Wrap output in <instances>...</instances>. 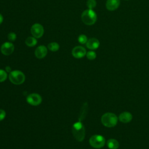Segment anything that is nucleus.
<instances>
[{
	"instance_id": "1",
	"label": "nucleus",
	"mask_w": 149,
	"mask_h": 149,
	"mask_svg": "<svg viewBox=\"0 0 149 149\" xmlns=\"http://www.w3.org/2000/svg\"><path fill=\"white\" fill-rule=\"evenodd\" d=\"M72 131L74 139L77 141L81 142L84 139L86 130L81 122L77 121L75 122L72 126Z\"/></svg>"
},
{
	"instance_id": "2",
	"label": "nucleus",
	"mask_w": 149,
	"mask_h": 149,
	"mask_svg": "<svg viewBox=\"0 0 149 149\" xmlns=\"http://www.w3.org/2000/svg\"><path fill=\"white\" fill-rule=\"evenodd\" d=\"M118 118L117 116L111 112H107L103 114L101 118L102 124L107 127H114L118 122Z\"/></svg>"
},
{
	"instance_id": "3",
	"label": "nucleus",
	"mask_w": 149,
	"mask_h": 149,
	"mask_svg": "<svg viewBox=\"0 0 149 149\" xmlns=\"http://www.w3.org/2000/svg\"><path fill=\"white\" fill-rule=\"evenodd\" d=\"M82 22L86 25H93L97 21V15L93 9H86L81 16Z\"/></svg>"
},
{
	"instance_id": "4",
	"label": "nucleus",
	"mask_w": 149,
	"mask_h": 149,
	"mask_svg": "<svg viewBox=\"0 0 149 149\" xmlns=\"http://www.w3.org/2000/svg\"><path fill=\"white\" fill-rule=\"evenodd\" d=\"M9 79L10 82L13 84L19 85L24 83L26 79V76L22 71L15 70L11 71L9 73Z\"/></svg>"
},
{
	"instance_id": "5",
	"label": "nucleus",
	"mask_w": 149,
	"mask_h": 149,
	"mask_svg": "<svg viewBox=\"0 0 149 149\" xmlns=\"http://www.w3.org/2000/svg\"><path fill=\"white\" fill-rule=\"evenodd\" d=\"M89 143L90 145L94 148H101L104 146L105 139L101 135L95 134L90 138Z\"/></svg>"
},
{
	"instance_id": "6",
	"label": "nucleus",
	"mask_w": 149,
	"mask_h": 149,
	"mask_svg": "<svg viewBox=\"0 0 149 149\" xmlns=\"http://www.w3.org/2000/svg\"><path fill=\"white\" fill-rule=\"evenodd\" d=\"M26 101L31 105L37 106L41 103L42 98L41 95L37 93H31L27 95Z\"/></svg>"
},
{
	"instance_id": "7",
	"label": "nucleus",
	"mask_w": 149,
	"mask_h": 149,
	"mask_svg": "<svg viewBox=\"0 0 149 149\" xmlns=\"http://www.w3.org/2000/svg\"><path fill=\"white\" fill-rule=\"evenodd\" d=\"M31 33L33 36L36 38L41 37L44 34L43 26L39 23L34 24L31 27Z\"/></svg>"
},
{
	"instance_id": "8",
	"label": "nucleus",
	"mask_w": 149,
	"mask_h": 149,
	"mask_svg": "<svg viewBox=\"0 0 149 149\" xmlns=\"http://www.w3.org/2000/svg\"><path fill=\"white\" fill-rule=\"evenodd\" d=\"M14 49V45L10 42H5L1 47V53L4 55H9L12 54Z\"/></svg>"
},
{
	"instance_id": "9",
	"label": "nucleus",
	"mask_w": 149,
	"mask_h": 149,
	"mask_svg": "<svg viewBox=\"0 0 149 149\" xmlns=\"http://www.w3.org/2000/svg\"><path fill=\"white\" fill-rule=\"evenodd\" d=\"M86 49L81 46H76L74 47L72 51V55L77 59L81 58L86 55Z\"/></svg>"
},
{
	"instance_id": "10",
	"label": "nucleus",
	"mask_w": 149,
	"mask_h": 149,
	"mask_svg": "<svg viewBox=\"0 0 149 149\" xmlns=\"http://www.w3.org/2000/svg\"><path fill=\"white\" fill-rule=\"evenodd\" d=\"M47 48L44 45H40L35 50V56L38 59L44 58L47 54Z\"/></svg>"
},
{
	"instance_id": "11",
	"label": "nucleus",
	"mask_w": 149,
	"mask_h": 149,
	"mask_svg": "<svg viewBox=\"0 0 149 149\" xmlns=\"http://www.w3.org/2000/svg\"><path fill=\"white\" fill-rule=\"evenodd\" d=\"M120 2V0H107L105 4L106 8L109 11H113L118 9Z\"/></svg>"
},
{
	"instance_id": "12",
	"label": "nucleus",
	"mask_w": 149,
	"mask_h": 149,
	"mask_svg": "<svg viewBox=\"0 0 149 149\" xmlns=\"http://www.w3.org/2000/svg\"><path fill=\"white\" fill-rule=\"evenodd\" d=\"M100 46L99 40L95 38H91L87 40L86 47L90 49H96Z\"/></svg>"
},
{
	"instance_id": "13",
	"label": "nucleus",
	"mask_w": 149,
	"mask_h": 149,
	"mask_svg": "<svg viewBox=\"0 0 149 149\" xmlns=\"http://www.w3.org/2000/svg\"><path fill=\"white\" fill-rule=\"evenodd\" d=\"M132 115L129 112H123L121 113L118 117V119L122 123H127L130 122L132 119Z\"/></svg>"
},
{
	"instance_id": "14",
	"label": "nucleus",
	"mask_w": 149,
	"mask_h": 149,
	"mask_svg": "<svg viewBox=\"0 0 149 149\" xmlns=\"http://www.w3.org/2000/svg\"><path fill=\"white\" fill-rule=\"evenodd\" d=\"M87 109H88L87 102H84L81 107L78 121L81 122V120L85 118L87 113Z\"/></svg>"
},
{
	"instance_id": "15",
	"label": "nucleus",
	"mask_w": 149,
	"mask_h": 149,
	"mask_svg": "<svg viewBox=\"0 0 149 149\" xmlns=\"http://www.w3.org/2000/svg\"><path fill=\"white\" fill-rule=\"evenodd\" d=\"M107 145L109 149H118L119 147V143L118 141L114 139H110L108 140Z\"/></svg>"
},
{
	"instance_id": "16",
	"label": "nucleus",
	"mask_w": 149,
	"mask_h": 149,
	"mask_svg": "<svg viewBox=\"0 0 149 149\" xmlns=\"http://www.w3.org/2000/svg\"><path fill=\"white\" fill-rule=\"evenodd\" d=\"M25 43L28 47H33L37 44V40L34 37H28L25 40Z\"/></svg>"
},
{
	"instance_id": "17",
	"label": "nucleus",
	"mask_w": 149,
	"mask_h": 149,
	"mask_svg": "<svg viewBox=\"0 0 149 149\" xmlns=\"http://www.w3.org/2000/svg\"><path fill=\"white\" fill-rule=\"evenodd\" d=\"M48 48L52 52H56L59 49V45L56 42H52L48 44Z\"/></svg>"
},
{
	"instance_id": "18",
	"label": "nucleus",
	"mask_w": 149,
	"mask_h": 149,
	"mask_svg": "<svg viewBox=\"0 0 149 149\" xmlns=\"http://www.w3.org/2000/svg\"><path fill=\"white\" fill-rule=\"evenodd\" d=\"M7 72L3 69H0V83L5 81L7 79Z\"/></svg>"
},
{
	"instance_id": "19",
	"label": "nucleus",
	"mask_w": 149,
	"mask_h": 149,
	"mask_svg": "<svg viewBox=\"0 0 149 149\" xmlns=\"http://www.w3.org/2000/svg\"><path fill=\"white\" fill-rule=\"evenodd\" d=\"M87 6L90 9H93L96 6L97 2L95 0H87Z\"/></svg>"
},
{
	"instance_id": "20",
	"label": "nucleus",
	"mask_w": 149,
	"mask_h": 149,
	"mask_svg": "<svg viewBox=\"0 0 149 149\" xmlns=\"http://www.w3.org/2000/svg\"><path fill=\"white\" fill-rule=\"evenodd\" d=\"M96 53L93 51H90L86 53V56L89 60H94L96 58Z\"/></svg>"
},
{
	"instance_id": "21",
	"label": "nucleus",
	"mask_w": 149,
	"mask_h": 149,
	"mask_svg": "<svg viewBox=\"0 0 149 149\" xmlns=\"http://www.w3.org/2000/svg\"><path fill=\"white\" fill-rule=\"evenodd\" d=\"M87 36L84 34H81L78 37V41L81 44H86L87 41Z\"/></svg>"
},
{
	"instance_id": "22",
	"label": "nucleus",
	"mask_w": 149,
	"mask_h": 149,
	"mask_svg": "<svg viewBox=\"0 0 149 149\" xmlns=\"http://www.w3.org/2000/svg\"><path fill=\"white\" fill-rule=\"evenodd\" d=\"M8 38L10 41H14L16 39V34L13 32H10L8 35Z\"/></svg>"
},
{
	"instance_id": "23",
	"label": "nucleus",
	"mask_w": 149,
	"mask_h": 149,
	"mask_svg": "<svg viewBox=\"0 0 149 149\" xmlns=\"http://www.w3.org/2000/svg\"><path fill=\"white\" fill-rule=\"evenodd\" d=\"M6 116V112L2 109H0V121L3 120Z\"/></svg>"
},
{
	"instance_id": "24",
	"label": "nucleus",
	"mask_w": 149,
	"mask_h": 149,
	"mask_svg": "<svg viewBox=\"0 0 149 149\" xmlns=\"http://www.w3.org/2000/svg\"><path fill=\"white\" fill-rule=\"evenodd\" d=\"M6 72H11V69L9 66H6Z\"/></svg>"
},
{
	"instance_id": "25",
	"label": "nucleus",
	"mask_w": 149,
	"mask_h": 149,
	"mask_svg": "<svg viewBox=\"0 0 149 149\" xmlns=\"http://www.w3.org/2000/svg\"><path fill=\"white\" fill-rule=\"evenodd\" d=\"M3 16H2V15L0 13V24L2 23V22H3Z\"/></svg>"
}]
</instances>
